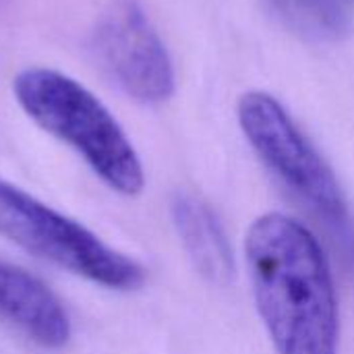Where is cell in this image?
Instances as JSON below:
<instances>
[{
  "label": "cell",
  "mask_w": 354,
  "mask_h": 354,
  "mask_svg": "<svg viewBox=\"0 0 354 354\" xmlns=\"http://www.w3.org/2000/svg\"><path fill=\"white\" fill-rule=\"evenodd\" d=\"M253 297L278 354H338V299L313 232L286 214H263L247 230Z\"/></svg>",
  "instance_id": "1"
},
{
  "label": "cell",
  "mask_w": 354,
  "mask_h": 354,
  "mask_svg": "<svg viewBox=\"0 0 354 354\" xmlns=\"http://www.w3.org/2000/svg\"><path fill=\"white\" fill-rule=\"evenodd\" d=\"M12 95L41 131L77 151L112 191L135 197L145 187L137 149L106 104L81 81L48 66L15 75Z\"/></svg>",
  "instance_id": "2"
},
{
  "label": "cell",
  "mask_w": 354,
  "mask_h": 354,
  "mask_svg": "<svg viewBox=\"0 0 354 354\" xmlns=\"http://www.w3.org/2000/svg\"><path fill=\"white\" fill-rule=\"evenodd\" d=\"M239 124L268 170L324 226L354 274V218L340 183L288 110L268 91H247L236 104Z\"/></svg>",
  "instance_id": "3"
},
{
  "label": "cell",
  "mask_w": 354,
  "mask_h": 354,
  "mask_svg": "<svg viewBox=\"0 0 354 354\" xmlns=\"http://www.w3.org/2000/svg\"><path fill=\"white\" fill-rule=\"evenodd\" d=\"M0 236L37 259L108 290H137L145 284L141 263L2 176Z\"/></svg>",
  "instance_id": "4"
},
{
  "label": "cell",
  "mask_w": 354,
  "mask_h": 354,
  "mask_svg": "<svg viewBox=\"0 0 354 354\" xmlns=\"http://www.w3.org/2000/svg\"><path fill=\"white\" fill-rule=\"evenodd\" d=\"M87 50L102 77L133 102L158 106L174 95L172 58L139 0H108Z\"/></svg>",
  "instance_id": "5"
},
{
  "label": "cell",
  "mask_w": 354,
  "mask_h": 354,
  "mask_svg": "<svg viewBox=\"0 0 354 354\" xmlns=\"http://www.w3.org/2000/svg\"><path fill=\"white\" fill-rule=\"evenodd\" d=\"M0 319L48 351H60L71 340V319L62 301L39 278L2 259Z\"/></svg>",
  "instance_id": "6"
},
{
  "label": "cell",
  "mask_w": 354,
  "mask_h": 354,
  "mask_svg": "<svg viewBox=\"0 0 354 354\" xmlns=\"http://www.w3.org/2000/svg\"><path fill=\"white\" fill-rule=\"evenodd\" d=\"M172 218L195 270L214 284H226L232 278L234 261L216 212L203 199L180 193L172 201Z\"/></svg>",
  "instance_id": "7"
},
{
  "label": "cell",
  "mask_w": 354,
  "mask_h": 354,
  "mask_svg": "<svg viewBox=\"0 0 354 354\" xmlns=\"http://www.w3.org/2000/svg\"><path fill=\"white\" fill-rule=\"evenodd\" d=\"M280 17L297 31L313 37H338L348 29L344 0H274Z\"/></svg>",
  "instance_id": "8"
}]
</instances>
